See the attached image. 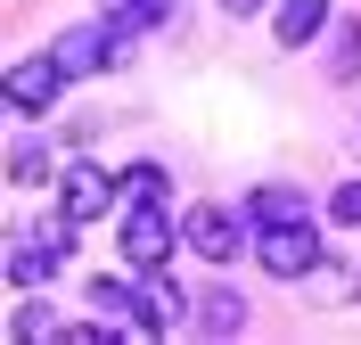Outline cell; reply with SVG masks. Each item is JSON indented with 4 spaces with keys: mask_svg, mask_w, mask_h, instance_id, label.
Returning a JSON list of instances; mask_svg holds the SVG:
<instances>
[{
    "mask_svg": "<svg viewBox=\"0 0 361 345\" xmlns=\"http://www.w3.org/2000/svg\"><path fill=\"white\" fill-rule=\"evenodd\" d=\"M115 230H123V263L132 272H164L180 247V214L157 206V198H132V206H115Z\"/></svg>",
    "mask_w": 361,
    "mask_h": 345,
    "instance_id": "6da1fadb",
    "label": "cell"
},
{
    "mask_svg": "<svg viewBox=\"0 0 361 345\" xmlns=\"http://www.w3.org/2000/svg\"><path fill=\"white\" fill-rule=\"evenodd\" d=\"M132 42H140V33H123L115 17H90V25H74V33H58V49H49V58H58L74 83H82V74H115V66H132Z\"/></svg>",
    "mask_w": 361,
    "mask_h": 345,
    "instance_id": "7a4b0ae2",
    "label": "cell"
},
{
    "mask_svg": "<svg viewBox=\"0 0 361 345\" xmlns=\"http://www.w3.org/2000/svg\"><path fill=\"white\" fill-rule=\"evenodd\" d=\"M255 263H263L271 279H312V263H320L312 214H304V222H263L255 230Z\"/></svg>",
    "mask_w": 361,
    "mask_h": 345,
    "instance_id": "3957f363",
    "label": "cell"
},
{
    "mask_svg": "<svg viewBox=\"0 0 361 345\" xmlns=\"http://www.w3.org/2000/svg\"><path fill=\"white\" fill-rule=\"evenodd\" d=\"M58 206H66L74 222H107V214L123 206V181H115L107 164H90V157H74L66 173H58Z\"/></svg>",
    "mask_w": 361,
    "mask_h": 345,
    "instance_id": "277c9868",
    "label": "cell"
},
{
    "mask_svg": "<svg viewBox=\"0 0 361 345\" xmlns=\"http://www.w3.org/2000/svg\"><path fill=\"white\" fill-rule=\"evenodd\" d=\"M247 230H255V222H238L230 206H189V214H180V247L197 255V263H238Z\"/></svg>",
    "mask_w": 361,
    "mask_h": 345,
    "instance_id": "5b68a950",
    "label": "cell"
},
{
    "mask_svg": "<svg viewBox=\"0 0 361 345\" xmlns=\"http://www.w3.org/2000/svg\"><path fill=\"white\" fill-rule=\"evenodd\" d=\"M66 83H74V74L58 66L49 49H42V58H17V66H8V107H17V115H49L58 99H66Z\"/></svg>",
    "mask_w": 361,
    "mask_h": 345,
    "instance_id": "8992f818",
    "label": "cell"
},
{
    "mask_svg": "<svg viewBox=\"0 0 361 345\" xmlns=\"http://www.w3.org/2000/svg\"><path fill=\"white\" fill-rule=\"evenodd\" d=\"M329 25H337V0H279L271 8V42L279 49H312Z\"/></svg>",
    "mask_w": 361,
    "mask_h": 345,
    "instance_id": "52a82bcc",
    "label": "cell"
},
{
    "mask_svg": "<svg viewBox=\"0 0 361 345\" xmlns=\"http://www.w3.org/2000/svg\"><path fill=\"white\" fill-rule=\"evenodd\" d=\"M0 272H8V288H17V296H33V288H49V279L66 272V255H49L42 238H8V255H0Z\"/></svg>",
    "mask_w": 361,
    "mask_h": 345,
    "instance_id": "ba28073f",
    "label": "cell"
},
{
    "mask_svg": "<svg viewBox=\"0 0 361 345\" xmlns=\"http://www.w3.org/2000/svg\"><path fill=\"white\" fill-rule=\"evenodd\" d=\"M304 214H312V206H304V189H288V181H263L247 198V222L255 230H263V222H304Z\"/></svg>",
    "mask_w": 361,
    "mask_h": 345,
    "instance_id": "9c48e42d",
    "label": "cell"
},
{
    "mask_svg": "<svg viewBox=\"0 0 361 345\" xmlns=\"http://www.w3.org/2000/svg\"><path fill=\"white\" fill-rule=\"evenodd\" d=\"M197 329L205 337H238V329H247V296H238V288H214V296L197 304Z\"/></svg>",
    "mask_w": 361,
    "mask_h": 345,
    "instance_id": "30bf717a",
    "label": "cell"
},
{
    "mask_svg": "<svg viewBox=\"0 0 361 345\" xmlns=\"http://www.w3.org/2000/svg\"><path fill=\"white\" fill-rule=\"evenodd\" d=\"M173 8H180V0H99V17H115L123 33H157Z\"/></svg>",
    "mask_w": 361,
    "mask_h": 345,
    "instance_id": "8fae6325",
    "label": "cell"
},
{
    "mask_svg": "<svg viewBox=\"0 0 361 345\" xmlns=\"http://www.w3.org/2000/svg\"><path fill=\"white\" fill-rule=\"evenodd\" d=\"M353 74H361V25L337 17L329 25V83H353Z\"/></svg>",
    "mask_w": 361,
    "mask_h": 345,
    "instance_id": "7c38bea8",
    "label": "cell"
},
{
    "mask_svg": "<svg viewBox=\"0 0 361 345\" xmlns=\"http://www.w3.org/2000/svg\"><path fill=\"white\" fill-rule=\"evenodd\" d=\"M8 337H17V345H42V337H66V321H58L49 304H17V321H8Z\"/></svg>",
    "mask_w": 361,
    "mask_h": 345,
    "instance_id": "4fadbf2b",
    "label": "cell"
},
{
    "mask_svg": "<svg viewBox=\"0 0 361 345\" xmlns=\"http://www.w3.org/2000/svg\"><path fill=\"white\" fill-rule=\"evenodd\" d=\"M132 198H157L164 206V164H132V173H123V206H132Z\"/></svg>",
    "mask_w": 361,
    "mask_h": 345,
    "instance_id": "5bb4252c",
    "label": "cell"
},
{
    "mask_svg": "<svg viewBox=\"0 0 361 345\" xmlns=\"http://www.w3.org/2000/svg\"><path fill=\"white\" fill-rule=\"evenodd\" d=\"M329 222L361 230V181H337V189H329Z\"/></svg>",
    "mask_w": 361,
    "mask_h": 345,
    "instance_id": "9a60e30c",
    "label": "cell"
},
{
    "mask_svg": "<svg viewBox=\"0 0 361 345\" xmlns=\"http://www.w3.org/2000/svg\"><path fill=\"white\" fill-rule=\"evenodd\" d=\"M8 173H17V181H49V157H42V148H33V140H25L17 157H8Z\"/></svg>",
    "mask_w": 361,
    "mask_h": 345,
    "instance_id": "2e32d148",
    "label": "cell"
},
{
    "mask_svg": "<svg viewBox=\"0 0 361 345\" xmlns=\"http://www.w3.org/2000/svg\"><path fill=\"white\" fill-rule=\"evenodd\" d=\"M222 8H230V17H255V8H271V0H222Z\"/></svg>",
    "mask_w": 361,
    "mask_h": 345,
    "instance_id": "e0dca14e",
    "label": "cell"
}]
</instances>
